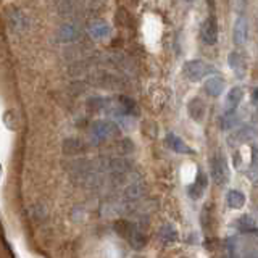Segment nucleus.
<instances>
[{"instance_id": "f257e3e1", "label": "nucleus", "mask_w": 258, "mask_h": 258, "mask_svg": "<svg viewBox=\"0 0 258 258\" xmlns=\"http://www.w3.org/2000/svg\"><path fill=\"white\" fill-rule=\"evenodd\" d=\"M182 73L189 81H192V83H199V81H202L204 78L215 75L216 70L204 60H190L187 63H184Z\"/></svg>"}, {"instance_id": "f03ea898", "label": "nucleus", "mask_w": 258, "mask_h": 258, "mask_svg": "<svg viewBox=\"0 0 258 258\" xmlns=\"http://www.w3.org/2000/svg\"><path fill=\"white\" fill-rule=\"evenodd\" d=\"M116 228V232L119 234V236H123L129 240V244H131L133 248L136 250H141L145 247V242H147V239H145L144 234L136 228L134 224L127 223V221H118L115 224Z\"/></svg>"}, {"instance_id": "7ed1b4c3", "label": "nucleus", "mask_w": 258, "mask_h": 258, "mask_svg": "<svg viewBox=\"0 0 258 258\" xmlns=\"http://www.w3.org/2000/svg\"><path fill=\"white\" fill-rule=\"evenodd\" d=\"M212 176L218 185H223L229 177V169L228 163H226V158L221 155L220 152L215 153L212 158Z\"/></svg>"}, {"instance_id": "20e7f679", "label": "nucleus", "mask_w": 258, "mask_h": 258, "mask_svg": "<svg viewBox=\"0 0 258 258\" xmlns=\"http://www.w3.org/2000/svg\"><path fill=\"white\" fill-rule=\"evenodd\" d=\"M200 37L207 45H215L218 42V23L215 16H208V18L202 24Z\"/></svg>"}, {"instance_id": "39448f33", "label": "nucleus", "mask_w": 258, "mask_h": 258, "mask_svg": "<svg viewBox=\"0 0 258 258\" xmlns=\"http://www.w3.org/2000/svg\"><path fill=\"white\" fill-rule=\"evenodd\" d=\"M91 133L97 139H110V137L118 136V127L116 124L110 123V121H95L92 124Z\"/></svg>"}, {"instance_id": "423d86ee", "label": "nucleus", "mask_w": 258, "mask_h": 258, "mask_svg": "<svg viewBox=\"0 0 258 258\" xmlns=\"http://www.w3.org/2000/svg\"><path fill=\"white\" fill-rule=\"evenodd\" d=\"M248 37V24L244 16H239L234 23V29H232V40L236 45H244L247 42Z\"/></svg>"}, {"instance_id": "0eeeda50", "label": "nucleus", "mask_w": 258, "mask_h": 258, "mask_svg": "<svg viewBox=\"0 0 258 258\" xmlns=\"http://www.w3.org/2000/svg\"><path fill=\"white\" fill-rule=\"evenodd\" d=\"M253 136H256V131H255L253 127H250V126L239 127L236 133H232L229 136V145L236 147V145H240V144L247 142L248 139H252Z\"/></svg>"}, {"instance_id": "6e6552de", "label": "nucleus", "mask_w": 258, "mask_h": 258, "mask_svg": "<svg viewBox=\"0 0 258 258\" xmlns=\"http://www.w3.org/2000/svg\"><path fill=\"white\" fill-rule=\"evenodd\" d=\"M204 91L207 95L210 97H220L224 91V81L218 76H213V78H208L204 84Z\"/></svg>"}, {"instance_id": "1a4fd4ad", "label": "nucleus", "mask_w": 258, "mask_h": 258, "mask_svg": "<svg viewBox=\"0 0 258 258\" xmlns=\"http://www.w3.org/2000/svg\"><path fill=\"white\" fill-rule=\"evenodd\" d=\"M166 144H168V147L176 153H184V155L185 153H192V149L189 147V145H185V142L181 139V137L173 134V133H169L166 136Z\"/></svg>"}, {"instance_id": "9d476101", "label": "nucleus", "mask_w": 258, "mask_h": 258, "mask_svg": "<svg viewBox=\"0 0 258 258\" xmlns=\"http://www.w3.org/2000/svg\"><path fill=\"white\" fill-rule=\"evenodd\" d=\"M242 97H244V91H242V87H232L231 91L228 92V97H226V108L228 111H236L237 107L242 102Z\"/></svg>"}, {"instance_id": "9b49d317", "label": "nucleus", "mask_w": 258, "mask_h": 258, "mask_svg": "<svg viewBox=\"0 0 258 258\" xmlns=\"http://www.w3.org/2000/svg\"><path fill=\"white\" fill-rule=\"evenodd\" d=\"M226 204L231 210H240L245 205V194L237 189H231L226 196Z\"/></svg>"}, {"instance_id": "f8f14e48", "label": "nucleus", "mask_w": 258, "mask_h": 258, "mask_svg": "<svg viewBox=\"0 0 258 258\" xmlns=\"http://www.w3.org/2000/svg\"><path fill=\"white\" fill-rule=\"evenodd\" d=\"M205 187H207V177H205V174H204V173H200V174L197 176V181L194 182V184L190 185V187L187 189L189 197H190V199H194V200L200 199L202 196H204Z\"/></svg>"}, {"instance_id": "ddd939ff", "label": "nucleus", "mask_w": 258, "mask_h": 258, "mask_svg": "<svg viewBox=\"0 0 258 258\" xmlns=\"http://www.w3.org/2000/svg\"><path fill=\"white\" fill-rule=\"evenodd\" d=\"M228 63H229V67L231 70H234V73L237 75V78H244V73H245V60L242 58L240 53L237 52H232L229 55V58H228Z\"/></svg>"}, {"instance_id": "4468645a", "label": "nucleus", "mask_w": 258, "mask_h": 258, "mask_svg": "<svg viewBox=\"0 0 258 258\" xmlns=\"http://www.w3.org/2000/svg\"><path fill=\"white\" fill-rule=\"evenodd\" d=\"M118 107H119V111L121 115H137V111H139V108H137V105L133 99H129V97H124L121 95L118 99Z\"/></svg>"}, {"instance_id": "2eb2a0df", "label": "nucleus", "mask_w": 258, "mask_h": 258, "mask_svg": "<svg viewBox=\"0 0 258 258\" xmlns=\"http://www.w3.org/2000/svg\"><path fill=\"white\" fill-rule=\"evenodd\" d=\"M189 113L192 119H196L197 123H200L202 119H204V115H205V105L202 103L199 99H194L189 105Z\"/></svg>"}, {"instance_id": "dca6fc26", "label": "nucleus", "mask_w": 258, "mask_h": 258, "mask_svg": "<svg viewBox=\"0 0 258 258\" xmlns=\"http://www.w3.org/2000/svg\"><path fill=\"white\" fill-rule=\"evenodd\" d=\"M158 236H160L161 242H165V244H171V242H174L177 239V232L171 224H165V226H161Z\"/></svg>"}, {"instance_id": "f3484780", "label": "nucleus", "mask_w": 258, "mask_h": 258, "mask_svg": "<svg viewBox=\"0 0 258 258\" xmlns=\"http://www.w3.org/2000/svg\"><path fill=\"white\" fill-rule=\"evenodd\" d=\"M84 150V145L78 139H67L63 144V152L68 155H75V153H81Z\"/></svg>"}, {"instance_id": "a211bd4d", "label": "nucleus", "mask_w": 258, "mask_h": 258, "mask_svg": "<svg viewBox=\"0 0 258 258\" xmlns=\"http://www.w3.org/2000/svg\"><path fill=\"white\" fill-rule=\"evenodd\" d=\"M239 123L237 110L236 111H226V115L223 118V129H231Z\"/></svg>"}, {"instance_id": "6ab92c4d", "label": "nucleus", "mask_w": 258, "mask_h": 258, "mask_svg": "<svg viewBox=\"0 0 258 258\" xmlns=\"http://www.w3.org/2000/svg\"><path fill=\"white\" fill-rule=\"evenodd\" d=\"M105 107V102H103V99H100V97H95V99H91L87 102V108L89 110H94V111H99V110H102Z\"/></svg>"}, {"instance_id": "aec40b11", "label": "nucleus", "mask_w": 258, "mask_h": 258, "mask_svg": "<svg viewBox=\"0 0 258 258\" xmlns=\"http://www.w3.org/2000/svg\"><path fill=\"white\" fill-rule=\"evenodd\" d=\"M92 34L97 36V37H102V36H105V34H108V28L105 26V24H100V26H94Z\"/></svg>"}, {"instance_id": "412c9836", "label": "nucleus", "mask_w": 258, "mask_h": 258, "mask_svg": "<svg viewBox=\"0 0 258 258\" xmlns=\"http://www.w3.org/2000/svg\"><path fill=\"white\" fill-rule=\"evenodd\" d=\"M252 99H253V102H256V103H258V87H256V89H253V92H252Z\"/></svg>"}]
</instances>
